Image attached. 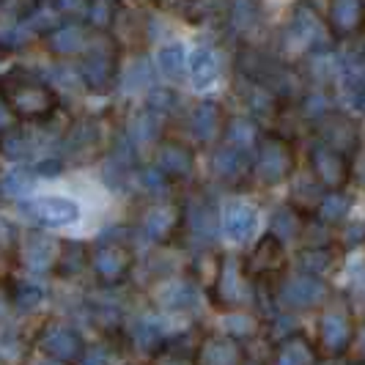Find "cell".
I'll return each instance as SVG.
<instances>
[{"mask_svg":"<svg viewBox=\"0 0 365 365\" xmlns=\"http://www.w3.org/2000/svg\"><path fill=\"white\" fill-rule=\"evenodd\" d=\"M0 316H3V299H0Z\"/></svg>","mask_w":365,"mask_h":365,"instance_id":"obj_33","label":"cell"},{"mask_svg":"<svg viewBox=\"0 0 365 365\" xmlns=\"http://www.w3.org/2000/svg\"><path fill=\"white\" fill-rule=\"evenodd\" d=\"M154 135H157V118H154L151 113H140V115L132 118V124H129V138H132L135 143H148V140H154Z\"/></svg>","mask_w":365,"mask_h":365,"instance_id":"obj_18","label":"cell"},{"mask_svg":"<svg viewBox=\"0 0 365 365\" xmlns=\"http://www.w3.org/2000/svg\"><path fill=\"white\" fill-rule=\"evenodd\" d=\"M160 329L154 327V324H148V322H140L138 327H135V346H140L143 351H151V349L160 346Z\"/></svg>","mask_w":365,"mask_h":365,"instance_id":"obj_21","label":"cell"},{"mask_svg":"<svg viewBox=\"0 0 365 365\" xmlns=\"http://www.w3.org/2000/svg\"><path fill=\"white\" fill-rule=\"evenodd\" d=\"M222 225H225V234L234 242H245L256 228V212L250 206H245V203H234V206L225 209Z\"/></svg>","mask_w":365,"mask_h":365,"instance_id":"obj_5","label":"cell"},{"mask_svg":"<svg viewBox=\"0 0 365 365\" xmlns=\"http://www.w3.org/2000/svg\"><path fill=\"white\" fill-rule=\"evenodd\" d=\"M9 299H11L17 308H22V311H34V308L41 305L44 294H41V289L34 286V283H14V286H11V294H9Z\"/></svg>","mask_w":365,"mask_h":365,"instance_id":"obj_15","label":"cell"},{"mask_svg":"<svg viewBox=\"0 0 365 365\" xmlns=\"http://www.w3.org/2000/svg\"><path fill=\"white\" fill-rule=\"evenodd\" d=\"M91 269L96 274L99 283L105 286H115L121 280H127V274L132 272V253L127 250L124 242L113 237H105L91 253Z\"/></svg>","mask_w":365,"mask_h":365,"instance_id":"obj_1","label":"cell"},{"mask_svg":"<svg viewBox=\"0 0 365 365\" xmlns=\"http://www.w3.org/2000/svg\"><path fill=\"white\" fill-rule=\"evenodd\" d=\"M50 44H53L55 53H77L83 47V31L80 28H58L53 36H50Z\"/></svg>","mask_w":365,"mask_h":365,"instance_id":"obj_17","label":"cell"},{"mask_svg":"<svg viewBox=\"0 0 365 365\" xmlns=\"http://www.w3.org/2000/svg\"><path fill=\"white\" fill-rule=\"evenodd\" d=\"M38 365H69V363H61V360H53V357H47L44 363H38Z\"/></svg>","mask_w":365,"mask_h":365,"instance_id":"obj_32","label":"cell"},{"mask_svg":"<svg viewBox=\"0 0 365 365\" xmlns=\"http://www.w3.org/2000/svg\"><path fill=\"white\" fill-rule=\"evenodd\" d=\"M250 138H253V127L250 124H245V121H234L231 124V140L234 143H250Z\"/></svg>","mask_w":365,"mask_h":365,"instance_id":"obj_25","label":"cell"},{"mask_svg":"<svg viewBox=\"0 0 365 365\" xmlns=\"http://www.w3.org/2000/svg\"><path fill=\"white\" fill-rule=\"evenodd\" d=\"M157 63H160V69H163L168 77H182L184 66H187L184 47L182 44H168V47H163L160 55H157Z\"/></svg>","mask_w":365,"mask_h":365,"instance_id":"obj_12","label":"cell"},{"mask_svg":"<svg viewBox=\"0 0 365 365\" xmlns=\"http://www.w3.org/2000/svg\"><path fill=\"white\" fill-rule=\"evenodd\" d=\"M38 349L61 363H80V357L86 354V341L74 327L63 324V322H47L38 329L36 338Z\"/></svg>","mask_w":365,"mask_h":365,"instance_id":"obj_2","label":"cell"},{"mask_svg":"<svg viewBox=\"0 0 365 365\" xmlns=\"http://www.w3.org/2000/svg\"><path fill=\"white\" fill-rule=\"evenodd\" d=\"M163 299L168 305H184L190 297H187V289H184V286H170V289H165Z\"/></svg>","mask_w":365,"mask_h":365,"instance_id":"obj_27","label":"cell"},{"mask_svg":"<svg viewBox=\"0 0 365 365\" xmlns=\"http://www.w3.org/2000/svg\"><path fill=\"white\" fill-rule=\"evenodd\" d=\"M192 129H195L198 138H212L215 129H217V108L203 105V108L195 110V115H192Z\"/></svg>","mask_w":365,"mask_h":365,"instance_id":"obj_19","label":"cell"},{"mask_svg":"<svg viewBox=\"0 0 365 365\" xmlns=\"http://www.w3.org/2000/svg\"><path fill=\"white\" fill-rule=\"evenodd\" d=\"M0 190L9 198H25L34 190V176L28 170H9L3 176V182H0Z\"/></svg>","mask_w":365,"mask_h":365,"instance_id":"obj_14","label":"cell"},{"mask_svg":"<svg viewBox=\"0 0 365 365\" xmlns=\"http://www.w3.org/2000/svg\"><path fill=\"white\" fill-rule=\"evenodd\" d=\"M61 3V9H66V11H77L80 6H83V0H58Z\"/></svg>","mask_w":365,"mask_h":365,"instance_id":"obj_31","label":"cell"},{"mask_svg":"<svg viewBox=\"0 0 365 365\" xmlns=\"http://www.w3.org/2000/svg\"><path fill=\"white\" fill-rule=\"evenodd\" d=\"M148 66H146V61H140V63H135L132 69H129V74H127V80H124V86H127L129 91L135 88V80H138V86H143V83H148Z\"/></svg>","mask_w":365,"mask_h":365,"instance_id":"obj_22","label":"cell"},{"mask_svg":"<svg viewBox=\"0 0 365 365\" xmlns=\"http://www.w3.org/2000/svg\"><path fill=\"white\" fill-rule=\"evenodd\" d=\"M61 170V163L58 160H44V165H38V173H44V176H53Z\"/></svg>","mask_w":365,"mask_h":365,"instance_id":"obj_29","label":"cell"},{"mask_svg":"<svg viewBox=\"0 0 365 365\" xmlns=\"http://www.w3.org/2000/svg\"><path fill=\"white\" fill-rule=\"evenodd\" d=\"M143 184H146V190H151V192H160L165 187L163 170H160V168H157V170H143Z\"/></svg>","mask_w":365,"mask_h":365,"instance_id":"obj_26","label":"cell"},{"mask_svg":"<svg viewBox=\"0 0 365 365\" xmlns=\"http://www.w3.org/2000/svg\"><path fill=\"white\" fill-rule=\"evenodd\" d=\"M113 77V58L110 53H102V50H93L86 63H83V80L91 86V88H105Z\"/></svg>","mask_w":365,"mask_h":365,"instance_id":"obj_9","label":"cell"},{"mask_svg":"<svg viewBox=\"0 0 365 365\" xmlns=\"http://www.w3.org/2000/svg\"><path fill=\"white\" fill-rule=\"evenodd\" d=\"M0 151H3V157H9V160H22V157H28V151H31V138L25 135V132H6L3 138H0Z\"/></svg>","mask_w":365,"mask_h":365,"instance_id":"obj_16","label":"cell"},{"mask_svg":"<svg viewBox=\"0 0 365 365\" xmlns=\"http://www.w3.org/2000/svg\"><path fill=\"white\" fill-rule=\"evenodd\" d=\"M110 14H113V9H110V3L108 0H93V6H91V19H93V25H108L110 22Z\"/></svg>","mask_w":365,"mask_h":365,"instance_id":"obj_23","label":"cell"},{"mask_svg":"<svg viewBox=\"0 0 365 365\" xmlns=\"http://www.w3.org/2000/svg\"><path fill=\"white\" fill-rule=\"evenodd\" d=\"M31 212L36 215V220L41 225H50V228L72 225V222L80 220V206H77V201L63 198V195H44V198L31 203Z\"/></svg>","mask_w":365,"mask_h":365,"instance_id":"obj_3","label":"cell"},{"mask_svg":"<svg viewBox=\"0 0 365 365\" xmlns=\"http://www.w3.org/2000/svg\"><path fill=\"white\" fill-rule=\"evenodd\" d=\"M9 102L22 115H44L47 110L53 108V96L41 86H19V88L9 93Z\"/></svg>","mask_w":365,"mask_h":365,"instance_id":"obj_4","label":"cell"},{"mask_svg":"<svg viewBox=\"0 0 365 365\" xmlns=\"http://www.w3.org/2000/svg\"><path fill=\"white\" fill-rule=\"evenodd\" d=\"M55 247H61V245H55L41 234H31L22 245V256L31 269H50V264H55V258H58Z\"/></svg>","mask_w":365,"mask_h":365,"instance_id":"obj_6","label":"cell"},{"mask_svg":"<svg viewBox=\"0 0 365 365\" xmlns=\"http://www.w3.org/2000/svg\"><path fill=\"white\" fill-rule=\"evenodd\" d=\"M80 365H108V351L102 346H96L93 351L86 349V354L80 357Z\"/></svg>","mask_w":365,"mask_h":365,"instance_id":"obj_28","label":"cell"},{"mask_svg":"<svg viewBox=\"0 0 365 365\" xmlns=\"http://www.w3.org/2000/svg\"><path fill=\"white\" fill-rule=\"evenodd\" d=\"M173 222H176L173 212L165 209V206H157V209H151L146 217H143V231H146V237H151V239H165L170 234Z\"/></svg>","mask_w":365,"mask_h":365,"instance_id":"obj_10","label":"cell"},{"mask_svg":"<svg viewBox=\"0 0 365 365\" xmlns=\"http://www.w3.org/2000/svg\"><path fill=\"white\" fill-rule=\"evenodd\" d=\"M160 170L170 176H182L190 170V154L182 146H163L160 151Z\"/></svg>","mask_w":365,"mask_h":365,"instance_id":"obj_11","label":"cell"},{"mask_svg":"<svg viewBox=\"0 0 365 365\" xmlns=\"http://www.w3.org/2000/svg\"><path fill=\"white\" fill-rule=\"evenodd\" d=\"M335 19L341 28H354L360 19V0H338L335 3Z\"/></svg>","mask_w":365,"mask_h":365,"instance_id":"obj_20","label":"cell"},{"mask_svg":"<svg viewBox=\"0 0 365 365\" xmlns=\"http://www.w3.org/2000/svg\"><path fill=\"white\" fill-rule=\"evenodd\" d=\"M9 115H11V113H9V105L0 99V129L9 127Z\"/></svg>","mask_w":365,"mask_h":365,"instance_id":"obj_30","label":"cell"},{"mask_svg":"<svg viewBox=\"0 0 365 365\" xmlns=\"http://www.w3.org/2000/svg\"><path fill=\"white\" fill-rule=\"evenodd\" d=\"M203 365H234L237 363V346L231 341H212L201 351Z\"/></svg>","mask_w":365,"mask_h":365,"instance_id":"obj_13","label":"cell"},{"mask_svg":"<svg viewBox=\"0 0 365 365\" xmlns=\"http://www.w3.org/2000/svg\"><path fill=\"white\" fill-rule=\"evenodd\" d=\"M88 264H91V253L86 250V245L63 242L61 250H58V258H55V272L69 277V274H80Z\"/></svg>","mask_w":365,"mask_h":365,"instance_id":"obj_7","label":"cell"},{"mask_svg":"<svg viewBox=\"0 0 365 365\" xmlns=\"http://www.w3.org/2000/svg\"><path fill=\"white\" fill-rule=\"evenodd\" d=\"M187 69H190V77H192V86L195 88H209L215 80H217V58L209 53L206 47H198L195 53L190 55L187 61Z\"/></svg>","mask_w":365,"mask_h":365,"instance_id":"obj_8","label":"cell"},{"mask_svg":"<svg viewBox=\"0 0 365 365\" xmlns=\"http://www.w3.org/2000/svg\"><path fill=\"white\" fill-rule=\"evenodd\" d=\"M217 170L220 173H234L239 168V154L237 151H220L217 154Z\"/></svg>","mask_w":365,"mask_h":365,"instance_id":"obj_24","label":"cell"}]
</instances>
